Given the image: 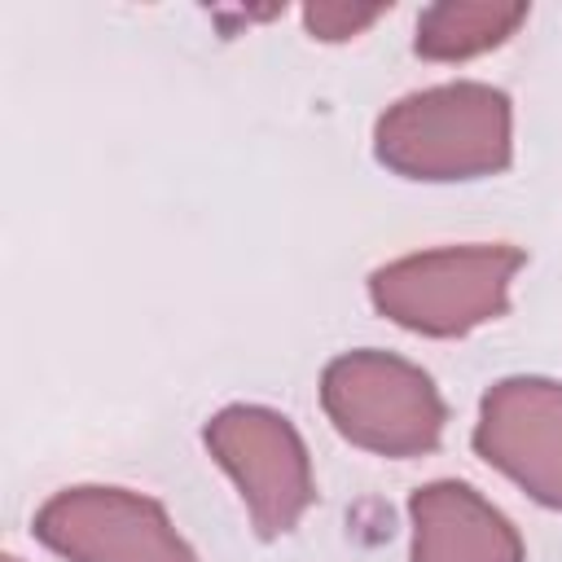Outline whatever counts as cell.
I'll use <instances>...</instances> for the list:
<instances>
[{
  "mask_svg": "<svg viewBox=\"0 0 562 562\" xmlns=\"http://www.w3.org/2000/svg\"><path fill=\"white\" fill-rule=\"evenodd\" d=\"M527 4H492V0H439L422 9L413 48L426 61H470L479 53L501 48L522 22Z\"/></svg>",
  "mask_w": 562,
  "mask_h": 562,
  "instance_id": "ba28073f",
  "label": "cell"
},
{
  "mask_svg": "<svg viewBox=\"0 0 562 562\" xmlns=\"http://www.w3.org/2000/svg\"><path fill=\"white\" fill-rule=\"evenodd\" d=\"M408 562H527L514 518L461 479L422 483L408 496Z\"/></svg>",
  "mask_w": 562,
  "mask_h": 562,
  "instance_id": "52a82bcc",
  "label": "cell"
},
{
  "mask_svg": "<svg viewBox=\"0 0 562 562\" xmlns=\"http://www.w3.org/2000/svg\"><path fill=\"white\" fill-rule=\"evenodd\" d=\"M386 9L391 4H307L303 26L312 31V40L342 44V40H356L360 31H369Z\"/></svg>",
  "mask_w": 562,
  "mask_h": 562,
  "instance_id": "9c48e42d",
  "label": "cell"
},
{
  "mask_svg": "<svg viewBox=\"0 0 562 562\" xmlns=\"http://www.w3.org/2000/svg\"><path fill=\"white\" fill-rule=\"evenodd\" d=\"M321 408L351 448L391 461L435 452L448 426V404L435 378L382 347L334 356L321 369Z\"/></svg>",
  "mask_w": 562,
  "mask_h": 562,
  "instance_id": "3957f363",
  "label": "cell"
},
{
  "mask_svg": "<svg viewBox=\"0 0 562 562\" xmlns=\"http://www.w3.org/2000/svg\"><path fill=\"white\" fill-rule=\"evenodd\" d=\"M527 255L509 241H470L400 255L369 272V303L391 325L422 338H465L509 312Z\"/></svg>",
  "mask_w": 562,
  "mask_h": 562,
  "instance_id": "7a4b0ae2",
  "label": "cell"
},
{
  "mask_svg": "<svg viewBox=\"0 0 562 562\" xmlns=\"http://www.w3.org/2000/svg\"><path fill=\"white\" fill-rule=\"evenodd\" d=\"M373 158L422 184L501 176L514 162V101L483 79L408 92L378 114Z\"/></svg>",
  "mask_w": 562,
  "mask_h": 562,
  "instance_id": "6da1fadb",
  "label": "cell"
},
{
  "mask_svg": "<svg viewBox=\"0 0 562 562\" xmlns=\"http://www.w3.org/2000/svg\"><path fill=\"white\" fill-rule=\"evenodd\" d=\"M474 452L536 505L562 509V382L514 373L483 391Z\"/></svg>",
  "mask_w": 562,
  "mask_h": 562,
  "instance_id": "8992f818",
  "label": "cell"
},
{
  "mask_svg": "<svg viewBox=\"0 0 562 562\" xmlns=\"http://www.w3.org/2000/svg\"><path fill=\"white\" fill-rule=\"evenodd\" d=\"M31 531L66 562H198V549L176 531L162 501L110 483L53 492L35 509Z\"/></svg>",
  "mask_w": 562,
  "mask_h": 562,
  "instance_id": "5b68a950",
  "label": "cell"
},
{
  "mask_svg": "<svg viewBox=\"0 0 562 562\" xmlns=\"http://www.w3.org/2000/svg\"><path fill=\"white\" fill-rule=\"evenodd\" d=\"M202 443L233 479L259 540L290 536L316 505V474L299 426L268 404H224L206 417Z\"/></svg>",
  "mask_w": 562,
  "mask_h": 562,
  "instance_id": "277c9868",
  "label": "cell"
}]
</instances>
